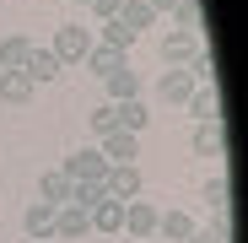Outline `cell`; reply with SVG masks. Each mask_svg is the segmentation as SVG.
I'll use <instances>...</instances> for the list:
<instances>
[{"label": "cell", "instance_id": "cell-1", "mask_svg": "<svg viewBox=\"0 0 248 243\" xmlns=\"http://www.w3.org/2000/svg\"><path fill=\"white\" fill-rule=\"evenodd\" d=\"M60 173H65L70 184H108V157H103L97 146H81V151H70V157L60 162Z\"/></svg>", "mask_w": 248, "mask_h": 243}, {"label": "cell", "instance_id": "cell-2", "mask_svg": "<svg viewBox=\"0 0 248 243\" xmlns=\"http://www.w3.org/2000/svg\"><path fill=\"white\" fill-rule=\"evenodd\" d=\"M92 49V32L87 27H76V22H65V27H54V44H49V54L60 60V65H81V54Z\"/></svg>", "mask_w": 248, "mask_h": 243}, {"label": "cell", "instance_id": "cell-3", "mask_svg": "<svg viewBox=\"0 0 248 243\" xmlns=\"http://www.w3.org/2000/svg\"><path fill=\"white\" fill-rule=\"evenodd\" d=\"M156 206H151V200H124V232H130L135 243H151L156 238Z\"/></svg>", "mask_w": 248, "mask_h": 243}, {"label": "cell", "instance_id": "cell-4", "mask_svg": "<svg viewBox=\"0 0 248 243\" xmlns=\"http://www.w3.org/2000/svg\"><path fill=\"white\" fill-rule=\"evenodd\" d=\"M200 49H205V38L189 32V27H173L168 38H162V60H168V65H189Z\"/></svg>", "mask_w": 248, "mask_h": 243}, {"label": "cell", "instance_id": "cell-5", "mask_svg": "<svg viewBox=\"0 0 248 243\" xmlns=\"http://www.w3.org/2000/svg\"><path fill=\"white\" fill-rule=\"evenodd\" d=\"M97 151L108 157V168H124V162H135V157H140V135H130V130H108Z\"/></svg>", "mask_w": 248, "mask_h": 243}, {"label": "cell", "instance_id": "cell-6", "mask_svg": "<svg viewBox=\"0 0 248 243\" xmlns=\"http://www.w3.org/2000/svg\"><path fill=\"white\" fill-rule=\"evenodd\" d=\"M194 87H200V81L189 76V65H168V76L156 81L162 103H189V97H194Z\"/></svg>", "mask_w": 248, "mask_h": 243}, {"label": "cell", "instance_id": "cell-7", "mask_svg": "<svg viewBox=\"0 0 248 243\" xmlns=\"http://www.w3.org/2000/svg\"><path fill=\"white\" fill-rule=\"evenodd\" d=\"M54 211H60V206H49V200H32V206L22 211V232H27L32 243L54 238Z\"/></svg>", "mask_w": 248, "mask_h": 243}, {"label": "cell", "instance_id": "cell-8", "mask_svg": "<svg viewBox=\"0 0 248 243\" xmlns=\"http://www.w3.org/2000/svg\"><path fill=\"white\" fill-rule=\"evenodd\" d=\"M113 200H140V189H146V178H140V168L135 162H124V168H108V184H103Z\"/></svg>", "mask_w": 248, "mask_h": 243}, {"label": "cell", "instance_id": "cell-9", "mask_svg": "<svg viewBox=\"0 0 248 243\" xmlns=\"http://www.w3.org/2000/svg\"><path fill=\"white\" fill-rule=\"evenodd\" d=\"M194 232H200V227H194L189 211H162V216H156V238H162V243H189Z\"/></svg>", "mask_w": 248, "mask_h": 243}, {"label": "cell", "instance_id": "cell-10", "mask_svg": "<svg viewBox=\"0 0 248 243\" xmlns=\"http://www.w3.org/2000/svg\"><path fill=\"white\" fill-rule=\"evenodd\" d=\"M81 65H87L92 76H113V70L124 65V49H113V44H103V38H92V49L81 54Z\"/></svg>", "mask_w": 248, "mask_h": 243}, {"label": "cell", "instance_id": "cell-11", "mask_svg": "<svg viewBox=\"0 0 248 243\" xmlns=\"http://www.w3.org/2000/svg\"><path fill=\"white\" fill-rule=\"evenodd\" d=\"M87 227H97V232H124V200H97V206L87 211Z\"/></svg>", "mask_w": 248, "mask_h": 243}, {"label": "cell", "instance_id": "cell-12", "mask_svg": "<svg viewBox=\"0 0 248 243\" xmlns=\"http://www.w3.org/2000/svg\"><path fill=\"white\" fill-rule=\"evenodd\" d=\"M32 81H27V70H0V103H11V108H22V103H32Z\"/></svg>", "mask_w": 248, "mask_h": 243}, {"label": "cell", "instance_id": "cell-13", "mask_svg": "<svg viewBox=\"0 0 248 243\" xmlns=\"http://www.w3.org/2000/svg\"><path fill=\"white\" fill-rule=\"evenodd\" d=\"M22 70H27L32 87H44V81H54V76H60V60H54L49 49H38V44H32V49H27V60H22Z\"/></svg>", "mask_w": 248, "mask_h": 243}, {"label": "cell", "instance_id": "cell-14", "mask_svg": "<svg viewBox=\"0 0 248 243\" xmlns=\"http://www.w3.org/2000/svg\"><path fill=\"white\" fill-rule=\"evenodd\" d=\"M103 87H108V103H124V97H140V76L130 70V60H124L113 76H103Z\"/></svg>", "mask_w": 248, "mask_h": 243}, {"label": "cell", "instance_id": "cell-15", "mask_svg": "<svg viewBox=\"0 0 248 243\" xmlns=\"http://www.w3.org/2000/svg\"><path fill=\"white\" fill-rule=\"evenodd\" d=\"M70 238H87V211L60 206L54 211V243H70Z\"/></svg>", "mask_w": 248, "mask_h": 243}, {"label": "cell", "instance_id": "cell-16", "mask_svg": "<svg viewBox=\"0 0 248 243\" xmlns=\"http://www.w3.org/2000/svg\"><path fill=\"white\" fill-rule=\"evenodd\" d=\"M113 113H119V130H130V135H140V130L151 125V108H146L140 97H124V103H113Z\"/></svg>", "mask_w": 248, "mask_h": 243}, {"label": "cell", "instance_id": "cell-17", "mask_svg": "<svg viewBox=\"0 0 248 243\" xmlns=\"http://www.w3.org/2000/svg\"><path fill=\"white\" fill-rule=\"evenodd\" d=\"M194 151H200V157H221V151H227V130H221V119L194 125Z\"/></svg>", "mask_w": 248, "mask_h": 243}, {"label": "cell", "instance_id": "cell-18", "mask_svg": "<svg viewBox=\"0 0 248 243\" xmlns=\"http://www.w3.org/2000/svg\"><path fill=\"white\" fill-rule=\"evenodd\" d=\"M27 49H32V38H27V32H6V38H0V70H22Z\"/></svg>", "mask_w": 248, "mask_h": 243}, {"label": "cell", "instance_id": "cell-19", "mask_svg": "<svg viewBox=\"0 0 248 243\" xmlns=\"http://www.w3.org/2000/svg\"><path fill=\"white\" fill-rule=\"evenodd\" d=\"M189 113L200 119V125L221 119V92H216V87H194V97H189Z\"/></svg>", "mask_w": 248, "mask_h": 243}, {"label": "cell", "instance_id": "cell-20", "mask_svg": "<svg viewBox=\"0 0 248 243\" xmlns=\"http://www.w3.org/2000/svg\"><path fill=\"white\" fill-rule=\"evenodd\" d=\"M38 200H49V206H65V200H70V178H65L60 168H49L44 178H38Z\"/></svg>", "mask_w": 248, "mask_h": 243}, {"label": "cell", "instance_id": "cell-21", "mask_svg": "<svg viewBox=\"0 0 248 243\" xmlns=\"http://www.w3.org/2000/svg\"><path fill=\"white\" fill-rule=\"evenodd\" d=\"M200 200L211 206V216H216V222H227V178H221V173L200 184Z\"/></svg>", "mask_w": 248, "mask_h": 243}, {"label": "cell", "instance_id": "cell-22", "mask_svg": "<svg viewBox=\"0 0 248 243\" xmlns=\"http://www.w3.org/2000/svg\"><path fill=\"white\" fill-rule=\"evenodd\" d=\"M119 22L140 38V27H151V22H156V11L146 6V0H124V6H119Z\"/></svg>", "mask_w": 248, "mask_h": 243}, {"label": "cell", "instance_id": "cell-23", "mask_svg": "<svg viewBox=\"0 0 248 243\" xmlns=\"http://www.w3.org/2000/svg\"><path fill=\"white\" fill-rule=\"evenodd\" d=\"M87 130H92L97 141H103L108 130H119V113H113V103H97V108L87 113Z\"/></svg>", "mask_w": 248, "mask_h": 243}, {"label": "cell", "instance_id": "cell-24", "mask_svg": "<svg viewBox=\"0 0 248 243\" xmlns=\"http://www.w3.org/2000/svg\"><path fill=\"white\" fill-rule=\"evenodd\" d=\"M103 44H113V49H130V44H135V32L124 27L119 16H113V22H103Z\"/></svg>", "mask_w": 248, "mask_h": 243}, {"label": "cell", "instance_id": "cell-25", "mask_svg": "<svg viewBox=\"0 0 248 243\" xmlns=\"http://www.w3.org/2000/svg\"><path fill=\"white\" fill-rule=\"evenodd\" d=\"M173 16H178V27L200 32V0H173Z\"/></svg>", "mask_w": 248, "mask_h": 243}, {"label": "cell", "instance_id": "cell-26", "mask_svg": "<svg viewBox=\"0 0 248 243\" xmlns=\"http://www.w3.org/2000/svg\"><path fill=\"white\" fill-rule=\"evenodd\" d=\"M87 6H92V16H97V22H113L124 0H87Z\"/></svg>", "mask_w": 248, "mask_h": 243}, {"label": "cell", "instance_id": "cell-27", "mask_svg": "<svg viewBox=\"0 0 248 243\" xmlns=\"http://www.w3.org/2000/svg\"><path fill=\"white\" fill-rule=\"evenodd\" d=\"M189 243H227V222H211V227H205V232H194Z\"/></svg>", "mask_w": 248, "mask_h": 243}, {"label": "cell", "instance_id": "cell-28", "mask_svg": "<svg viewBox=\"0 0 248 243\" xmlns=\"http://www.w3.org/2000/svg\"><path fill=\"white\" fill-rule=\"evenodd\" d=\"M146 6H151V11L162 16V11H173V0H146Z\"/></svg>", "mask_w": 248, "mask_h": 243}, {"label": "cell", "instance_id": "cell-29", "mask_svg": "<svg viewBox=\"0 0 248 243\" xmlns=\"http://www.w3.org/2000/svg\"><path fill=\"white\" fill-rule=\"evenodd\" d=\"M76 6H87V0H76Z\"/></svg>", "mask_w": 248, "mask_h": 243}, {"label": "cell", "instance_id": "cell-30", "mask_svg": "<svg viewBox=\"0 0 248 243\" xmlns=\"http://www.w3.org/2000/svg\"><path fill=\"white\" fill-rule=\"evenodd\" d=\"M44 243H54V238H44Z\"/></svg>", "mask_w": 248, "mask_h": 243}, {"label": "cell", "instance_id": "cell-31", "mask_svg": "<svg viewBox=\"0 0 248 243\" xmlns=\"http://www.w3.org/2000/svg\"><path fill=\"white\" fill-rule=\"evenodd\" d=\"M151 243H162V238H151Z\"/></svg>", "mask_w": 248, "mask_h": 243}]
</instances>
